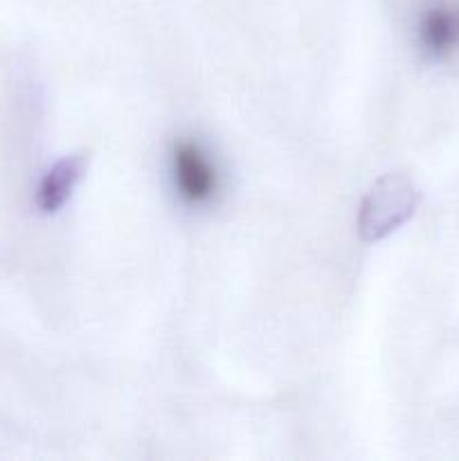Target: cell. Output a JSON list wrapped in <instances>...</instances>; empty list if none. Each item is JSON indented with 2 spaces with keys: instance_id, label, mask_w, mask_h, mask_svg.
I'll list each match as a JSON object with an SVG mask.
<instances>
[{
  "instance_id": "1",
  "label": "cell",
  "mask_w": 459,
  "mask_h": 461,
  "mask_svg": "<svg viewBox=\"0 0 459 461\" xmlns=\"http://www.w3.org/2000/svg\"><path fill=\"white\" fill-rule=\"evenodd\" d=\"M417 203V189L410 178L400 174L378 178L360 205L358 232L363 241L376 243L390 237L412 216Z\"/></svg>"
},
{
  "instance_id": "3",
  "label": "cell",
  "mask_w": 459,
  "mask_h": 461,
  "mask_svg": "<svg viewBox=\"0 0 459 461\" xmlns=\"http://www.w3.org/2000/svg\"><path fill=\"white\" fill-rule=\"evenodd\" d=\"M417 39L432 59L459 52V0H430L417 18Z\"/></svg>"
},
{
  "instance_id": "2",
  "label": "cell",
  "mask_w": 459,
  "mask_h": 461,
  "mask_svg": "<svg viewBox=\"0 0 459 461\" xmlns=\"http://www.w3.org/2000/svg\"><path fill=\"white\" fill-rule=\"evenodd\" d=\"M174 185L180 198L189 205H205L219 189V174L212 158L192 140L176 144L171 156Z\"/></svg>"
},
{
  "instance_id": "4",
  "label": "cell",
  "mask_w": 459,
  "mask_h": 461,
  "mask_svg": "<svg viewBox=\"0 0 459 461\" xmlns=\"http://www.w3.org/2000/svg\"><path fill=\"white\" fill-rule=\"evenodd\" d=\"M86 160L84 156H68L58 160L57 165L50 167L40 178L39 189H36V203L43 212H57L58 207L66 205L68 198L75 192L81 174H84Z\"/></svg>"
}]
</instances>
